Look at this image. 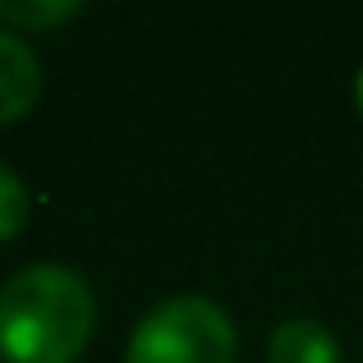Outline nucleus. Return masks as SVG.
<instances>
[{
  "instance_id": "f257e3e1",
  "label": "nucleus",
  "mask_w": 363,
  "mask_h": 363,
  "mask_svg": "<svg viewBox=\"0 0 363 363\" xmlns=\"http://www.w3.org/2000/svg\"><path fill=\"white\" fill-rule=\"evenodd\" d=\"M97 303L74 267L37 262L0 285V359L74 363L92 336Z\"/></svg>"
},
{
  "instance_id": "f03ea898",
  "label": "nucleus",
  "mask_w": 363,
  "mask_h": 363,
  "mask_svg": "<svg viewBox=\"0 0 363 363\" xmlns=\"http://www.w3.org/2000/svg\"><path fill=\"white\" fill-rule=\"evenodd\" d=\"M235 322L207 294L161 299L133 327L124 363H235Z\"/></svg>"
},
{
  "instance_id": "7ed1b4c3",
  "label": "nucleus",
  "mask_w": 363,
  "mask_h": 363,
  "mask_svg": "<svg viewBox=\"0 0 363 363\" xmlns=\"http://www.w3.org/2000/svg\"><path fill=\"white\" fill-rule=\"evenodd\" d=\"M42 97V60L18 33L0 28V124L28 116Z\"/></svg>"
},
{
  "instance_id": "20e7f679",
  "label": "nucleus",
  "mask_w": 363,
  "mask_h": 363,
  "mask_svg": "<svg viewBox=\"0 0 363 363\" xmlns=\"http://www.w3.org/2000/svg\"><path fill=\"white\" fill-rule=\"evenodd\" d=\"M267 359L272 363H340V345L322 322L290 318V322H281V327L272 331Z\"/></svg>"
},
{
  "instance_id": "39448f33",
  "label": "nucleus",
  "mask_w": 363,
  "mask_h": 363,
  "mask_svg": "<svg viewBox=\"0 0 363 363\" xmlns=\"http://www.w3.org/2000/svg\"><path fill=\"white\" fill-rule=\"evenodd\" d=\"M79 14V0H37V5H23V0H0V18L14 28H28V33H42V28H55L65 18Z\"/></svg>"
},
{
  "instance_id": "423d86ee",
  "label": "nucleus",
  "mask_w": 363,
  "mask_h": 363,
  "mask_svg": "<svg viewBox=\"0 0 363 363\" xmlns=\"http://www.w3.org/2000/svg\"><path fill=\"white\" fill-rule=\"evenodd\" d=\"M28 207H33V198H28L23 179H18L14 170H9L5 161H0V244H5V240H14V235L23 230Z\"/></svg>"
},
{
  "instance_id": "0eeeda50",
  "label": "nucleus",
  "mask_w": 363,
  "mask_h": 363,
  "mask_svg": "<svg viewBox=\"0 0 363 363\" xmlns=\"http://www.w3.org/2000/svg\"><path fill=\"white\" fill-rule=\"evenodd\" d=\"M354 97H359V111H363V69H359V88H354Z\"/></svg>"
}]
</instances>
